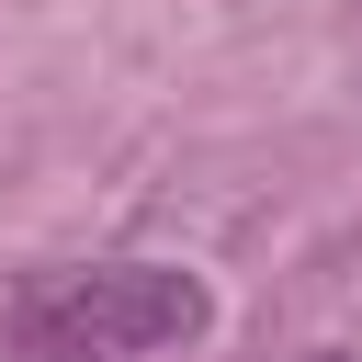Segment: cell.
I'll return each instance as SVG.
<instances>
[{"instance_id": "cell-1", "label": "cell", "mask_w": 362, "mask_h": 362, "mask_svg": "<svg viewBox=\"0 0 362 362\" xmlns=\"http://www.w3.org/2000/svg\"><path fill=\"white\" fill-rule=\"evenodd\" d=\"M215 294L181 260H79V272H34L11 294V351L23 362H147L204 339Z\"/></svg>"}, {"instance_id": "cell-2", "label": "cell", "mask_w": 362, "mask_h": 362, "mask_svg": "<svg viewBox=\"0 0 362 362\" xmlns=\"http://www.w3.org/2000/svg\"><path fill=\"white\" fill-rule=\"evenodd\" d=\"M317 362H351V351H317Z\"/></svg>"}]
</instances>
